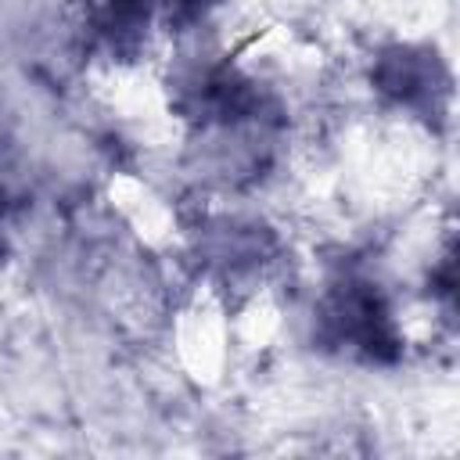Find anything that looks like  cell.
<instances>
[{
	"label": "cell",
	"instance_id": "obj_2",
	"mask_svg": "<svg viewBox=\"0 0 460 460\" xmlns=\"http://www.w3.org/2000/svg\"><path fill=\"white\" fill-rule=\"evenodd\" d=\"M0 212H4V190H0Z\"/></svg>",
	"mask_w": 460,
	"mask_h": 460
},
{
	"label": "cell",
	"instance_id": "obj_1",
	"mask_svg": "<svg viewBox=\"0 0 460 460\" xmlns=\"http://www.w3.org/2000/svg\"><path fill=\"white\" fill-rule=\"evenodd\" d=\"M320 323L338 345H349V349H356L370 359H381L395 349L392 309L381 298V291L367 280L338 284L323 302Z\"/></svg>",
	"mask_w": 460,
	"mask_h": 460
}]
</instances>
